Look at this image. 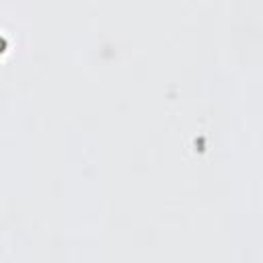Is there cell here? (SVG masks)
Instances as JSON below:
<instances>
[{
  "instance_id": "cell-1",
  "label": "cell",
  "mask_w": 263,
  "mask_h": 263,
  "mask_svg": "<svg viewBox=\"0 0 263 263\" xmlns=\"http://www.w3.org/2000/svg\"><path fill=\"white\" fill-rule=\"evenodd\" d=\"M2 47H4V41H2V39H0V51H2Z\"/></svg>"
}]
</instances>
